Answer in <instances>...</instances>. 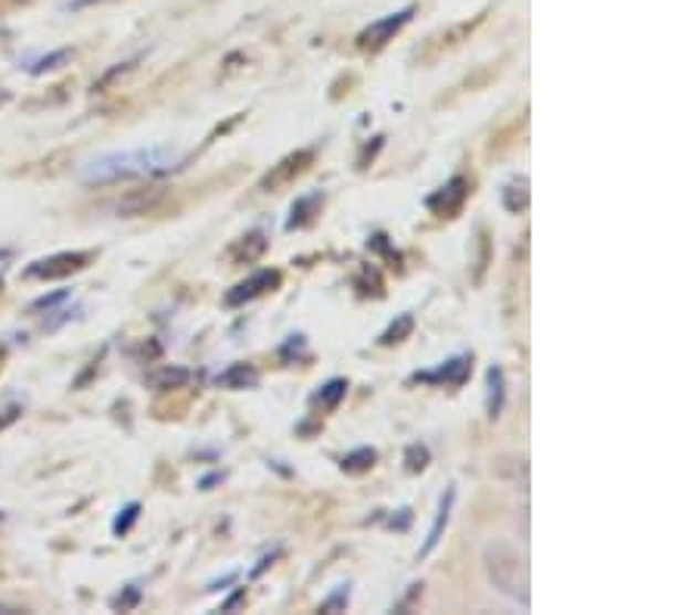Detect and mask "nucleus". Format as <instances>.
Returning a JSON list of instances; mask_svg holds the SVG:
<instances>
[{
	"label": "nucleus",
	"mask_w": 699,
	"mask_h": 615,
	"mask_svg": "<svg viewBox=\"0 0 699 615\" xmlns=\"http://www.w3.org/2000/svg\"><path fill=\"white\" fill-rule=\"evenodd\" d=\"M187 165V153L178 146L156 144L137 146V149H122V153H103L97 159L82 165L84 184H113V180L128 178H156V175H171Z\"/></svg>",
	"instance_id": "f257e3e1"
},
{
	"label": "nucleus",
	"mask_w": 699,
	"mask_h": 615,
	"mask_svg": "<svg viewBox=\"0 0 699 615\" xmlns=\"http://www.w3.org/2000/svg\"><path fill=\"white\" fill-rule=\"evenodd\" d=\"M488 575H491V582L498 584L504 594L522 600V603H529L522 560L517 556V553L510 551L507 544H494V548H488Z\"/></svg>",
	"instance_id": "f03ea898"
},
{
	"label": "nucleus",
	"mask_w": 699,
	"mask_h": 615,
	"mask_svg": "<svg viewBox=\"0 0 699 615\" xmlns=\"http://www.w3.org/2000/svg\"><path fill=\"white\" fill-rule=\"evenodd\" d=\"M87 261H91V252H56V256H50V259L32 261V264L25 268V277H29V280H60V277L84 271Z\"/></svg>",
	"instance_id": "7ed1b4c3"
},
{
	"label": "nucleus",
	"mask_w": 699,
	"mask_h": 615,
	"mask_svg": "<svg viewBox=\"0 0 699 615\" xmlns=\"http://www.w3.org/2000/svg\"><path fill=\"white\" fill-rule=\"evenodd\" d=\"M472 373V355H455L448 357L441 367L436 371H424V373H414L410 376V383H426V386H463L467 379H470Z\"/></svg>",
	"instance_id": "20e7f679"
},
{
	"label": "nucleus",
	"mask_w": 699,
	"mask_h": 615,
	"mask_svg": "<svg viewBox=\"0 0 699 615\" xmlns=\"http://www.w3.org/2000/svg\"><path fill=\"white\" fill-rule=\"evenodd\" d=\"M414 13H417V7L410 3V7H405V10H398V13H389V17H383V19H376V22H371L364 32L358 34V44L361 48H383L386 41H392L395 34L401 32L405 29L407 22L414 19Z\"/></svg>",
	"instance_id": "39448f33"
},
{
	"label": "nucleus",
	"mask_w": 699,
	"mask_h": 615,
	"mask_svg": "<svg viewBox=\"0 0 699 615\" xmlns=\"http://www.w3.org/2000/svg\"><path fill=\"white\" fill-rule=\"evenodd\" d=\"M467 196H470V180L463 178V175H457V178L448 180L441 190H436V194L426 199V209L432 211V215H441V218H451V215L463 209Z\"/></svg>",
	"instance_id": "423d86ee"
},
{
	"label": "nucleus",
	"mask_w": 699,
	"mask_h": 615,
	"mask_svg": "<svg viewBox=\"0 0 699 615\" xmlns=\"http://www.w3.org/2000/svg\"><path fill=\"white\" fill-rule=\"evenodd\" d=\"M277 286H280V271H259V274H252L249 280H243V283H237V286L225 295V305L240 308L246 305V302H252V299H261L264 292H274Z\"/></svg>",
	"instance_id": "0eeeda50"
},
{
	"label": "nucleus",
	"mask_w": 699,
	"mask_h": 615,
	"mask_svg": "<svg viewBox=\"0 0 699 615\" xmlns=\"http://www.w3.org/2000/svg\"><path fill=\"white\" fill-rule=\"evenodd\" d=\"M311 159H314V153H311V149H299V153H293V156H286V159L277 165L268 178L261 180V190H277V187H286V184H290L295 175H302V171L309 168Z\"/></svg>",
	"instance_id": "6e6552de"
},
{
	"label": "nucleus",
	"mask_w": 699,
	"mask_h": 615,
	"mask_svg": "<svg viewBox=\"0 0 699 615\" xmlns=\"http://www.w3.org/2000/svg\"><path fill=\"white\" fill-rule=\"evenodd\" d=\"M455 498H457L455 486L445 488V494H441V501H439V513H436V522H432V529H429V538H426V544H424V548H420V556H429V553L439 548L441 532L448 529V519H451V510H455Z\"/></svg>",
	"instance_id": "1a4fd4ad"
},
{
	"label": "nucleus",
	"mask_w": 699,
	"mask_h": 615,
	"mask_svg": "<svg viewBox=\"0 0 699 615\" xmlns=\"http://www.w3.org/2000/svg\"><path fill=\"white\" fill-rule=\"evenodd\" d=\"M215 386H221V389L230 392L255 389V386H259V371H255L252 364H230L228 371L215 376Z\"/></svg>",
	"instance_id": "9d476101"
},
{
	"label": "nucleus",
	"mask_w": 699,
	"mask_h": 615,
	"mask_svg": "<svg viewBox=\"0 0 699 615\" xmlns=\"http://www.w3.org/2000/svg\"><path fill=\"white\" fill-rule=\"evenodd\" d=\"M345 392H348V383H345L342 376H336V379L324 383L321 389L311 395V407H314V410H321V414H330V410H336V407H340V402L345 398Z\"/></svg>",
	"instance_id": "9b49d317"
},
{
	"label": "nucleus",
	"mask_w": 699,
	"mask_h": 615,
	"mask_svg": "<svg viewBox=\"0 0 699 615\" xmlns=\"http://www.w3.org/2000/svg\"><path fill=\"white\" fill-rule=\"evenodd\" d=\"M321 206H324V196L321 194H311V196H302V199H295L293 211H290V218H286V230H299V227H305L314 221V215H321Z\"/></svg>",
	"instance_id": "f8f14e48"
},
{
	"label": "nucleus",
	"mask_w": 699,
	"mask_h": 615,
	"mask_svg": "<svg viewBox=\"0 0 699 615\" xmlns=\"http://www.w3.org/2000/svg\"><path fill=\"white\" fill-rule=\"evenodd\" d=\"M488 417H501L504 410V371L501 367H488V398H486Z\"/></svg>",
	"instance_id": "ddd939ff"
},
{
	"label": "nucleus",
	"mask_w": 699,
	"mask_h": 615,
	"mask_svg": "<svg viewBox=\"0 0 699 615\" xmlns=\"http://www.w3.org/2000/svg\"><path fill=\"white\" fill-rule=\"evenodd\" d=\"M501 196H504V209L513 211V215H520V211L529 209V180L525 178L510 180Z\"/></svg>",
	"instance_id": "4468645a"
},
{
	"label": "nucleus",
	"mask_w": 699,
	"mask_h": 615,
	"mask_svg": "<svg viewBox=\"0 0 699 615\" xmlns=\"http://www.w3.org/2000/svg\"><path fill=\"white\" fill-rule=\"evenodd\" d=\"M374 463H376L374 448H355L352 454H345V460H342V470L348 472V476H361V472L374 470Z\"/></svg>",
	"instance_id": "2eb2a0df"
},
{
	"label": "nucleus",
	"mask_w": 699,
	"mask_h": 615,
	"mask_svg": "<svg viewBox=\"0 0 699 615\" xmlns=\"http://www.w3.org/2000/svg\"><path fill=\"white\" fill-rule=\"evenodd\" d=\"M65 63H72V50H53L48 56H38L32 63L25 65L32 75H44V72H53V69H63Z\"/></svg>",
	"instance_id": "dca6fc26"
},
{
	"label": "nucleus",
	"mask_w": 699,
	"mask_h": 615,
	"mask_svg": "<svg viewBox=\"0 0 699 615\" xmlns=\"http://www.w3.org/2000/svg\"><path fill=\"white\" fill-rule=\"evenodd\" d=\"M410 333H414V314H398L389 324V330L379 336V345H398V342H405Z\"/></svg>",
	"instance_id": "f3484780"
},
{
	"label": "nucleus",
	"mask_w": 699,
	"mask_h": 615,
	"mask_svg": "<svg viewBox=\"0 0 699 615\" xmlns=\"http://www.w3.org/2000/svg\"><path fill=\"white\" fill-rule=\"evenodd\" d=\"M137 519H140V503L134 501V503H128L125 510H118V517H115V522H113V532L128 534L131 525H134Z\"/></svg>",
	"instance_id": "a211bd4d"
},
{
	"label": "nucleus",
	"mask_w": 699,
	"mask_h": 615,
	"mask_svg": "<svg viewBox=\"0 0 699 615\" xmlns=\"http://www.w3.org/2000/svg\"><path fill=\"white\" fill-rule=\"evenodd\" d=\"M348 597H352V591H348V584H342L321 603V613H342L348 606Z\"/></svg>",
	"instance_id": "6ab92c4d"
},
{
	"label": "nucleus",
	"mask_w": 699,
	"mask_h": 615,
	"mask_svg": "<svg viewBox=\"0 0 699 615\" xmlns=\"http://www.w3.org/2000/svg\"><path fill=\"white\" fill-rule=\"evenodd\" d=\"M405 463L407 472L426 470V463H429V448H426V445H410L405 454Z\"/></svg>",
	"instance_id": "aec40b11"
},
{
	"label": "nucleus",
	"mask_w": 699,
	"mask_h": 615,
	"mask_svg": "<svg viewBox=\"0 0 699 615\" xmlns=\"http://www.w3.org/2000/svg\"><path fill=\"white\" fill-rule=\"evenodd\" d=\"M137 600H140V587H137V584H131L128 597H115L113 606H122V609H128V606H134Z\"/></svg>",
	"instance_id": "412c9836"
},
{
	"label": "nucleus",
	"mask_w": 699,
	"mask_h": 615,
	"mask_svg": "<svg viewBox=\"0 0 699 615\" xmlns=\"http://www.w3.org/2000/svg\"><path fill=\"white\" fill-rule=\"evenodd\" d=\"M19 417V407H7V410H0V429H7L10 423Z\"/></svg>",
	"instance_id": "4be33fe9"
},
{
	"label": "nucleus",
	"mask_w": 699,
	"mask_h": 615,
	"mask_svg": "<svg viewBox=\"0 0 699 615\" xmlns=\"http://www.w3.org/2000/svg\"><path fill=\"white\" fill-rule=\"evenodd\" d=\"M240 600H243V591H237V594H233V597H230L228 603H225V606H221V613H230V609H233V606H237V603H240Z\"/></svg>",
	"instance_id": "5701e85b"
},
{
	"label": "nucleus",
	"mask_w": 699,
	"mask_h": 615,
	"mask_svg": "<svg viewBox=\"0 0 699 615\" xmlns=\"http://www.w3.org/2000/svg\"><path fill=\"white\" fill-rule=\"evenodd\" d=\"M91 3H97V0H69L65 10H82V7H91Z\"/></svg>",
	"instance_id": "b1692460"
},
{
	"label": "nucleus",
	"mask_w": 699,
	"mask_h": 615,
	"mask_svg": "<svg viewBox=\"0 0 699 615\" xmlns=\"http://www.w3.org/2000/svg\"><path fill=\"white\" fill-rule=\"evenodd\" d=\"M7 34H10V32H7V29H0V38H7Z\"/></svg>",
	"instance_id": "393cba45"
},
{
	"label": "nucleus",
	"mask_w": 699,
	"mask_h": 615,
	"mask_svg": "<svg viewBox=\"0 0 699 615\" xmlns=\"http://www.w3.org/2000/svg\"><path fill=\"white\" fill-rule=\"evenodd\" d=\"M0 290H3V280H0Z\"/></svg>",
	"instance_id": "a878e982"
}]
</instances>
